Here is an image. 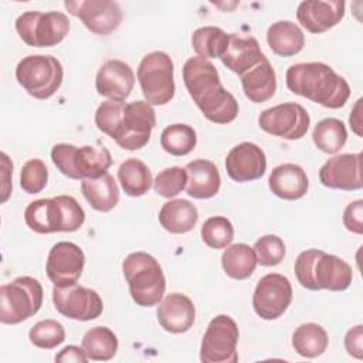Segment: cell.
Here are the masks:
<instances>
[{
	"mask_svg": "<svg viewBox=\"0 0 363 363\" xmlns=\"http://www.w3.org/2000/svg\"><path fill=\"white\" fill-rule=\"evenodd\" d=\"M183 81L201 113L213 123L225 125L238 115V102L228 92L214 64L201 57H191L183 65Z\"/></svg>",
	"mask_w": 363,
	"mask_h": 363,
	"instance_id": "cell-1",
	"label": "cell"
},
{
	"mask_svg": "<svg viewBox=\"0 0 363 363\" xmlns=\"http://www.w3.org/2000/svg\"><path fill=\"white\" fill-rule=\"evenodd\" d=\"M285 79L291 92L329 109L342 108L350 96L347 81L323 62L294 64L286 69Z\"/></svg>",
	"mask_w": 363,
	"mask_h": 363,
	"instance_id": "cell-2",
	"label": "cell"
},
{
	"mask_svg": "<svg viewBox=\"0 0 363 363\" xmlns=\"http://www.w3.org/2000/svg\"><path fill=\"white\" fill-rule=\"evenodd\" d=\"M298 282L311 291H345L353 279L352 267L342 258L322 250L302 251L294 265Z\"/></svg>",
	"mask_w": 363,
	"mask_h": 363,
	"instance_id": "cell-3",
	"label": "cell"
},
{
	"mask_svg": "<svg viewBox=\"0 0 363 363\" xmlns=\"http://www.w3.org/2000/svg\"><path fill=\"white\" fill-rule=\"evenodd\" d=\"M27 227L38 234L74 233L85 221V211L72 196H55L31 201L24 210Z\"/></svg>",
	"mask_w": 363,
	"mask_h": 363,
	"instance_id": "cell-4",
	"label": "cell"
},
{
	"mask_svg": "<svg viewBox=\"0 0 363 363\" xmlns=\"http://www.w3.org/2000/svg\"><path fill=\"white\" fill-rule=\"evenodd\" d=\"M133 302L143 308L159 305L166 291V278L157 259L143 251L130 252L122 262Z\"/></svg>",
	"mask_w": 363,
	"mask_h": 363,
	"instance_id": "cell-5",
	"label": "cell"
},
{
	"mask_svg": "<svg viewBox=\"0 0 363 363\" xmlns=\"http://www.w3.org/2000/svg\"><path fill=\"white\" fill-rule=\"evenodd\" d=\"M51 160L64 176L75 180L98 177L112 164L109 150L92 145L77 147L69 143H57L51 149Z\"/></svg>",
	"mask_w": 363,
	"mask_h": 363,
	"instance_id": "cell-6",
	"label": "cell"
},
{
	"mask_svg": "<svg viewBox=\"0 0 363 363\" xmlns=\"http://www.w3.org/2000/svg\"><path fill=\"white\" fill-rule=\"evenodd\" d=\"M44 291L38 279L17 277L0 288V322L17 325L34 316L43 305Z\"/></svg>",
	"mask_w": 363,
	"mask_h": 363,
	"instance_id": "cell-7",
	"label": "cell"
},
{
	"mask_svg": "<svg viewBox=\"0 0 363 363\" xmlns=\"http://www.w3.org/2000/svg\"><path fill=\"white\" fill-rule=\"evenodd\" d=\"M64 69L52 55H27L16 67V79L35 99L52 96L61 86Z\"/></svg>",
	"mask_w": 363,
	"mask_h": 363,
	"instance_id": "cell-8",
	"label": "cell"
},
{
	"mask_svg": "<svg viewBox=\"0 0 363 363\" xmlns=\"http://www.w3.org/2000/svg\"><path fill=\"white\" fill-rule=\"evenodd\" d=\"M173 71V61L163 51H152L142 58L136 75L146 102L166 105L173 99L176 91Z\"/></svg>",
	"mask_w": 363,
	"mask_h": 363,
	"instance_id": "cell-9",
	"label": "cell"
},
{
	"mask_svg": "<svg viewBox=\"0 0 363 363\" xmlns=\"http://www.w3.org/2000/svg\"><path fill=\"white\" fill-rule=\"evenodd\" d=\"M16 31L30 47H54L69 31V20L61 11H24L16 20Z\"/></svg>",
	"mask_w": 363,
	"mask_h": 363,
	"instance_id": "cell-10",
	"label": "cell"
},
{
	"mask_svg": "<svg viewBox=\"0 0 363 363\" xmlns=\"http://www.w3.org/2000/svg\"><path fill=\"white\" fill-rule=\"evenodd\" d=\"M155 126L156 113L153 106L146 101H133L125 104L112 139L125 150H138L147 145Z\"/></svg>",
	"mask_w": 363,
	"mask_h": 363,
	"instance_id": "cell-11",
	"label": "cell"
},
{
	"mask_svg": "<svg viewBox=\"0 0 363 363\" xmlns=\"http://www.w3.org/2000/svg\"><path fill=\"white\" fill-rule=\"evenodd\" d=\"M240 332L235 320L228 315H217L206 329L200 346L203 363H235Z\"/></svg>",
	"mask_w": 363,
	"mask_h": 363,
	"instance_id": "cell-12",
	"label": "cell"
},
{
	"mask_svg": "<svg viewBox=\"0 0 363 363\" xmlns=\"http://www.w3.org/2000/svg\"><path fill=\"white\" fill-rule=\"evenodd\" d=\"M311 118L306 109L295 102H285L262 111L258 116L259 128L286 140H296L306 135Z\"/></svg>",
	"mask_w": 363,
	"mask_h": 363,
	"instance_id": "cell-13",
	"label": "cell"
},
{
	"mask_svg": "<svg viewBox=\"0 0 363 363\" xmlns=\"http://www.w3.org/2000/svg\"><path fill=\"white\" fill-rule=\"evenodd\" d=\"M292 302V285L281 274L264 275L252 295V308L255 313L265 320L278 319L285 313Z\"/></svg>",
	"mask_w": 363,
	"mask_h": 363,
	"instance_id": "cell-14",
	"label": "cell"
},
{
	"mask_svg": "<svg viewBox=\"0 0 363 363\" xmlns=\"http://www.w3.org/2000/svg\"><path fill=\"white\" fill-rule=\"evenodd\" d=\"M52 302L61 315L74 320H92L104 311V302L99 294L78 284L68 286L54 285Z\"/></svg>",
	"mask_w": 363,
	"mask_h": 363,
	"instance_id": "cell-15",
	"label": "cell"
},
{
	"mask_svg": "<svg viewBox=\"0 0 363 363\" xmlns=\"http://www.w3.org/2000/svg\"><path fill=\"white\" fill-rule=\"evenodd\" d=\"M67 11L78 17L82 24L96 35H108L122 21V10L112 0H79L65 1Z\"/></svg>",
	"mask_w": 363,
	"mask_h": 363,
	"instance_id": "cell-16",
	"label": "cell"
},
{
	"mask_svg": "<svg viewBox=\"0 0 363 363\" xmlns=\"http://www.w3.org/2000/svg\"><path fill=\"white\" fill-rule=\"evenodd\" d=\"M85 254L79 245L69 241H60L52 245L45 262V272L55 286L77 284L82 275Z\"/></svg>",
	"mask_w": 363,
	"mask_h": 363,
	"instance_id": "cell-17",
	"label": "cell"
},
{
	"mask_svg": "<svg viewBox=\"0 0 363 363\" xmlns=\"http://www.w3.org/2000/svg\"><path fill=\"white\" fill-rule=\"evenodd\" d=\"M319 180L325 187L336 190H360L362 153H342L328 159L319 170Z\"/></svg>",
	"mask_w": 363,
	"mask_h": 363,
	"instance_id": "cell-18",
	"label": "cell"
},
{
	"mask_svg": "<svg viewBox=\"0 0 363 363\" xmlns=\"http://www.w3.org/2000/svg\"><path fill=\"white\" fill-rule=\"evenodd\" d=\"M228 176L238 183L261 179L267 170V157L264 150L252 142L235 145L225 157Z\"/></svg>",
	"mask_w": 363,
	"mask_h": 363,
	"instance_id": "cell-19",
	"label": "cell"
},
{
	"mask_svg": "<svg viewBox=\"0 0 363 363\" xmlns=\"http://www.w3.org/2000/svg\"><path fill=\"white\" fill-rule=\"evenodd\" d=\"M345 16L342 0H306L296 9V18L312 34H320L337 26Z\"/></svg>",
	"mask_w": 363,
	"mask_h": 363,
	"instance_id": "cell-20",
	"label": "cell"
},
{
	"mask_svg": "<svg viewBox=\"0 0 363 363\" xmlns=\"http://www.w3.org/2000/svg\"><path fill=\"white\" fill-rule=\"evenodd\" d=\"M135 85V74L129 64L121 60L105 61L95 78V88L99 95L112 101H125Z\"/></svg>",
	"mask_w": 363,
	"mask_h": 363,
	"instance_id": "cell-21",
	"label": "cell"
},
{
	"mask_svg": "<svg viewBox=\"0 0 363 363\" xmlns=\"http://www.w3.org/2000/svg\"><path fill=\"white\" fill-rule=\"evenodd\" d=\"M156 316L159 325L169 333L187 332L196 319V308L193 301L180 292L166 295L157 306Z\"/></svg>",
	"mask_w": 363,
	"mask_h": 363,
	"instance_id": "cell-22",
	"label": "cell"
},
{
	"mask_svg": "<svg viewBox=\"0 0 363 363\" xmlns=\"http://www.w3.org/2000/svg\"><path fill=\"white\" fill-rule=\"evenodd\" d=\"M264 58L267 57L262 54L257 38L233 33L230 34L227 50L220 60L230 71L241 77Z\"/></svg>",
	"mask_w": 363,
	"mask_h": 363,
	"instance_id": "cell-23",
	"label": "cell"
},
{
	"mask_svg": "<svg viewBox=\"0 0 363 363\" xmlns=\"http://www.w3.org/2000/svg\"><path fill=\"white\" fill-rule=\"evenodd\" d=\"M268 187L279 199L298 200L306 194L309 180L301 166L284 163L272 169L268 177Z\"/></svg>",
	"mask_w": 363,
	"mask_h": 363,
	"instance_id": "cell-24",
	"label": "cell"
},
{
	"mask_svg": "<svg viewBox=\"0 0 363 363\" xmlns=\"http://www.w3.org/2000/svg\"><path fill=\"white\" fill-rule=\"evenodd\" d=\"M187 172L186 191L193 199H210L216 196L221 186L217 166L211 160L196 159L184 167Z\"/></svg>",
	"mask_w": 363,
	"mask_h": 363,
	"instance_id": "cell-25",
	"label": "cell"
},
{
	"mask_svg": "<svg viewBox=\"0 0 363 363\" xmlns=\"http://www.w3.org/2000/svg\"><path fill=\"white\" fill-rule=\"evenodd\" d=\"M241 85L245 96L254 104L271 99L277 91V75L268 58L242 74Z\"/></svg>",
	"mask_w": 363,
	"mask_h": 363,
	"instance_id": "cell-26",
	"label": "cell"
},
{
	"mask_svg": "<svg viewBox=\"0 0 363 363\" xmlns=\"http://www.w3.org/2000/svg\"><path fill=\"white\" fill-rule=\"evenodd\" d=\"M199 220L197 207L184 199L166 201L159 211L160 225L172 234H186L191 231Z\"/></svg>",
	"mask_w": 363,
	"mask_h": 363,
	"instance_id": "cell-27",
	"label": "cell"
},
{
	"mask_svg": "<svg viewBox=\"0 0 363 363\" xmlns=\"http://www.w3.org/2000/svg\"><path fill=\"white\" fill-rule=\"evenodd\" d=\"M81 191L89 206L96 211H111L119 201L118 184L108 172L94 179L81 180Z\"/></svg>",
	"mask_w": 363,
	"mask_h": 363,
	"instance_id": "cell-28",
	"label": "cell"
},
{
	"mask_svg": "<svg viewBox=\"0 0 363 363\" xmlns=\"http://www.w3.org/2000/svg\"><path fill=\"white\" fill-rule=\"evenodd\" d=\"M267 43L274 54L279 57H292L302 51L305 45V35L295 23L281 20L268 27Z\"/></svg>",
	"mask_w": 363,
	"mask_h": 363,
	"instance_id": "cell-29",
	"label": "cell"
},
{
	"mask_svg": "<svg viewBox=\"0 0 363 363\" xmlns=\"http://www.w3.org/2000/svg\"><path fill=\"white\" fill-rule=\"evenodd\" d=\"M257 264L254 250L242 242L227 247L221 255V267L224 272L230 278L238 281L250 278L254 274Z\"/></svg>",
	"mask_w": 363,
	"mask_h": 363,
	"instance_id": "cell-30",
	"label": "cell"
},
{
	"mask_svg": "<svg viewBox=\"0 0 363 363\" xmlns=\"http://www.w3.org/2000/svg\"><path fill=\"white\" fill-rule=\"evenodd\" d=\"M118 179L129 197H140L149 191L153 179L150 169L139 159H126L118 169Z\"/></svg>",
	"mask_w": 363,
	"mask_h": 363,
	"instance_id": "cell-31",
	"label": "cell"
},
{
	"mask_svg": "<svg viewBox=\"0 0 363 363\" xmlns=\"http://www.w3.org/2000/svg\"><path fill=\"white\" fill-rule=\"evenodd\" d=\"M328 333L318 323H302L292 333V347L295 352L308 359L323 354L328 347Z\"/></svg>",
	"mask_w": 363,
	"mask_h": 363,
	"instance_id": "cell-32",
	"label": "cell"
},
{
	"mask_svg": "<svg viewBox=\"0 0 363 363\" xmlns=\"http://www.w3.org/2000/svg\"><path fill=\"white\" fill-rule=\"evenodd\" d=\"M82 347L89 360L106 362L116 354L118 337L109 328L95 326L85 332Z\"/></svg>",
	"mask_w": 363,
	"mask_h": 363,
	"instance_id": "cell-33",
	"label": "cell"
},
{
	"mask_svg": "<svg viewBox=\"0 0 363 363\" xmlns=\"http://www.w3.org/2000/svg\"><path fill=\"white\" fill-rule=\"evenodd\" d=\"M230 34L220 27L204 26L197 28L191 35V45L197 57L221 58L227 50Z\"/></svg>",
	"mask_w": 363,
	"mask_h": 363,
	"instance_id": "cell-34",
	"label": "cell"
},
{
	"mask_svg": "<svg viewBox=\"0 0 363 363\" xmlns=\"http://www.w3.org/2000/svg\"><path fill=\"white\" fill-rule=\"evenodd\" d=\"M312 139L319 150L333 155L345 146L347 140V130L340 119L325 118L316 123Z\"/></svg>",
	"mask_w": 363,
	"mask_h": 363,
	"instance_id": "cell-35",
	"label": "cell"
},
{
	"mask_svg": "<svg viewBox=\"0 0 363 363\" xmlns=\"http://www.w3.org/2000/svg\"><path fill=\"white\" fill-rule=\"evenodd\" d=\"M197 145L196 130L186 123H173L163 129L160 146L173 156H186Z\"/></svg>",
	"mask_w": 363,
	"mask_h": 363,
	"instance_id": "cell-36",
	"label": "cell"
},
{
	"mask_svg": "<svg viewBox=\"0 0 363 363\" xmlns=\"http://www.w3.org/2000/svg\"><path fill=\"white\" fill-rule=\"evenodd\" d=\"M201 238L210 248H225L234 238V227L227 217H210L201 225Z\"/></svg>",
	"mask_w": 363,
	"mask_h": 363,
	"instance_id": "cell-37",
	"label": "cell"
},
{
	"mask_svg": "<svg viewBox=\"0 0 363 363\" xmlns=\"http://www.w3.org/2000/svg\"><path fill=\"white\" fill-rule=\"evenodd\" d=\"M28 337L40 349H54L65 340V329L54 319H44L30 329Z\"/></svg>",
	"mask_w": 363,
	"mask_h": 363,
	"instance_id": "cell-38",
	"label": "cell"
},
{
	"mask_svg": "<svg viewBox=\"0 0 363 363\" xmlns=\"http://www.w3.org/2000/svg\"><path fill=\"white\" fill-rule=\"evenodd\" d=\"M187 186V172L183 167L173 166L157 173L153 180V187L157 194L166 199L176 197Z\"/></svg>",
	"mask_w": 363,
	"mask_h": 363,
	"instance_id": "cell-39",
	"label": "cell"
},
{
	"mask_svg": "<svg viewBox=\"0 0 363 363\" xmlns=\"http://www.w3.org/2000/svg\"><path fill=\"white\" fill-rule=\"evenodd\" d=\"M48 182V169L41 159L27 160L20 173V187L28 194H37L45 189Z\"/></svg>",
	"mask_w": 363,
	"mask_h": 363,
	"instance_id": "cell-40",
	"label": "cell"
},
{
	"mask_svg": "<svg viewBox=\"0 0 363 363\" xmlns=\"http://www.w3.org/2000/svg\"><path fill=\"white\" fill-rule=\"evenodd\" d=\"M257 262L264 267L278 265L285 257V244L282 238L274 234H267L258 238L254 244Z\"/></svg>",
	"mask_w": 363,
	"mask_h": 363,
	"instance_id": "cell-41",
	"label": "cell"
},
{
	"mask_svg": "<svg viewBox=\"0 0 363 363\" xmlns=\"http://www.w3.org/2000/svg\"><path fill=\"white\" fill-rule=\"evenodd\" d=\"M125 101H112L108 99L105 102H102L95 112V125L96 128L106 133L109 138L113 136L121 116L123 113V108H125Z\"/></svg>",
	"mask_w": 363,
	"mask_h": 363,
	"instance_id": "cell-42",
	"label": "cell"
},
{
	"mask_svg": "<svg viewBox=\"0 0 363 363\" xmlns=\"http://www.w3.org/2000/svg\"><path fill=\"white\" fill-rule=\"evenodd\" d=\"M343 224L346 230L354 234H363V200L352 201L343 211Z\"/></svg>",
	"mask_w": 363,
	"mask_h": 363,
	"instance_id": "cell-43",
	"label": "cell"
},
{
	"mask_svg": "<svg viewBox=\"0 0 363 363\" xmlns=\"http://www.w3.org/2000/svg\"><path fill=\"white\" fill-rule=\"evenodd\" d=\"M345 349L350 356L359 360L363 359V326L362 325H356L346 332Z\"/></svg>",
	"mask_w": 363,
	"mask_h": 363,
	"instance_id": "cell-44",
	"label": "cell"
},
{
	"mask_svg": "<svg viewBox=\"0 0 363 363\" xmlns=\"http://www.w3.org/2000/svg\"><path fill=\"white\" fill-rule=\"evenodd\" d=\"M88 356L84 350V347H79V346H75V345H69V346H65L62 350H60L57 354H55V362H62V363H69V362H74V363H85L88 362Z\"/></svg>",
	"mask_w": 363,
	"mask_h": 363,
	"instance_id": "cell-45",
	"label": "cell"
},
{
	"mask_svg": "<svg viewBox=\"0 0 363 363\" xmlns=\"http://www.w3.org/2000/svg\"><path fill=\"white\" fill-rule=\"evenodd\" d=\"M13 173V163L10 162L9 156L3 152L1 153V176H3V184H1V203H6L10 193H11V184H10V176Z\"/></svg>",
	"mask_w": 363,
	"mask_h": 363,
	"instance_id": "cell-46",
	"label": "cell"
},
{
	"mask_svg": "<svg viewBox=\"0 0 363 363\" xmlns=\"http://www.w3.org/2000/svg\"><path fill=\"white\" fill-rule=\"evenodd\" d=\"M360 105H362V99H357L354 106L352 108V112H350V116H349L350 128L357 136H362V115H360L362 109H360Z\"/></svg>",
	"mask_w": 363,
	"mask_h": 363,
	"instance_id": "cell-47",
	"label": "cell"
}]
</instances>
